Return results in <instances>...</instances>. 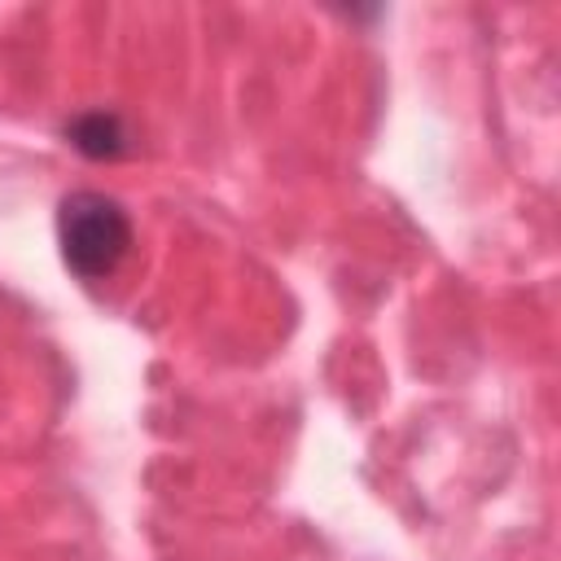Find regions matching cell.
Instances as JSON below:
<instances>
[{
    "instance_id": "7a4b0ae2",
    "label": "cell",
    "mask_w": 561,
    "mask_h": 561,
    "mask_svg": "<svg viewBox=\"0 0 561 561\" xmlns=\"http://www.w3.org/2000/svg\"><path fill=\"white\" fill-rule=\"evenodd\" d=\"M66 140L83 153V158H123L127 153V127L114 110H88V114H75L66 123Z\"/></svg>"
},
{
    "instance_id": "6da1fadb",
    "label": "cell",
    "mask_w": 561,
    "mask_h": 561,
    "mask_svg": "<svg viewBox=\"0 0 561 561\" xmlns=\"http://www.w3.org/2000/svg\"><path fill=\"white\" fill-rule=\"evenodd\" d=\"M57 245H61V259L75 276L105 280L131 250V215L123 210V202L92 193V188H79L70 197H61Z\"/></svg>"
}]
</instances>
